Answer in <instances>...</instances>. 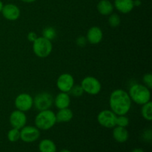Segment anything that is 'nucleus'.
<instances>
[{"label":"nucleus","instance_id":"nucleus-20","mask_svg":"<svg viewBox=\"0 0 152 152\" xmlns=\"http://www.w3.org/2000/svg\"><path fill=\"white\" fill-rule=\"evenodd\" d=\"M141 114L142 117L147 121L152 120V102L151 101L142 105L141 108Z\"/></svg>","mask_w":152,"mask_h":152},{"label":"nucleus","instance_id":"nucleus-24","mask_svg":"<svg viewBox=\"0 0 152 152\" xmlns=\"http://www.w3.org/2000/svg\"><path fill=\"white\" fill-rule=\"evenodd\" d=\"M129 125V119L126 115H119L116 120V126L126 128Z\"/></svg>","mask_w":152,"mask_h":152},{"label":"nucleus","instance_id":"nucleus-10","mask_svg":"<svg viewBox=\"0 0 152 152\" xmlns=\"http://www.w3.org/2000/svg\"><path fill=\"white\" fill-rule=\"evenodd\" d=\"M74 85V77L68 73L59 75L56 80V86L61 92L68 93Z\"/></svg>","mask_w":152,"mask_h":152},{"label":"nucleus","instance_id":"nucleus-11","mask_svg":"<svg viewBox=\"0 0 152 152\" xmlns=\"http://www.w3.org/2000/svg\"><path fill=\"white\" fill-rule=\"evenodd\" d=\"M9 122L12 127L20 130L24 126H25L27 123V116L25 112L17 109L15 110L10 114Z\"/></svg>","mask_w":152,"mask_h":152},{"label":"nucleus","instance_id":"nucleus-2","mask_svg":"<svg viewBox=\"0 0 152 152\" xmlns=\"http://www.w3.org/2000/svg\"><path fill=\"white\" fill-rule=\"evenodd\" d=\"M129 95L132 102L142 105L151 101V91L148 88L140 83L132 85L129 91Z\"/></svg>","mask_w":152,"mask_h":152},{"label":"nucleus","instance_id":"nucleus-12","mask_svg":"<svg viewBox=\"0 0 152 152\" xmlns=\"http://www.w3.org/2000/svg\"><path fill=\"white\" fill-rule=\"evenodd\" d=\"M1 13L4 19L9 21H15L20 16V9L14 4H7L3 6Z\"/></svg>","mask_w":152,"mask_h":152},{"label":"nucleus","instance_id":"nucleus-26","mask_svg":"<svg viewBox=\"0 0 152 152\" xmlns=\"http://www.w3.org/2000/svg\"><path fill=\"white\" fill-rule=\"evenodd\" d=\"M142 81H143L144 86L151 89L152 88V74L151 73L145 74L142 77Z\"/></svg>","mask_w":152,"mask_h":152},{"label":"nucleus","instance_id":"nucleus-9","mask_svg":"<svg viewBox=\"0 0 152 152\" xmlns=\"http://www.w3.org/2000/svg\"><path fill=\"white\" fill-rule=\"evenodd\" d=\"M40 137V130L36 126H24L20 129V140L27 143L37 141Z\"/></svg>","mask_w":152,"mask_h":152},{"label":"nucleus","instance_id":"nucleus-15","mask_svg":"<svg viewBox=\"0 0 152 152\" xmlns=\"http://www.w3.org/2000/svg\"><path fill=\"white\" fill-rule=\"evenodd\" d=\"M114 7L122 13H129L134 7V0H114Z\"/></svg>","mask_w":152,"mask_h":152},{"label":"nucleus","instance_id":"nucleus-17","mask_svg":"<svg viewBox=\"0 0 152 152\" xmlns=\"http://www.w3.org/2000/svg\"><path fill=\"white\" fill-rule=\"evenodd\" d=\"M98 12L102 16H109L114 11V4L109 0H100L96 6Z\"/></svg>","mask_w":152,"mask_h":152},{"label":"nucleus","instance_id":"nucleus-19","mask_svg":"<svg viewBox=\"0 0 152 152\" xmlns=\"http://www.w3.org/2000/svg\"><path fill=\"white\" fill-rule=\"evenodd\" d=\"M39 150L40 152H56V145L51 140L44 139L39 144Z\"/></svg>","mask_w":152,"mask_h":152},{"label":"nucleus","instance_id":"nucleus-4","mask_svg":"<svg viewBox=\"0 0 152 152\" xmlns=\"http://www.w3.org/2000/svg\"><path fill=\"white\" fill-rule=\"evenodd\" d=\"M53 50L51 41L43 37H37L33 42V50L37 56L46 58L51 53Z\"/></svg>","mask_w":152,"mask_h":152},{"label":"nucleus","instance_id":"nucleus-16","mask_svg":"<svg viewBox=\"0 0 152 152\" xmlns=\"http://www.w3.org/2000/svg\"><path fill=\"white\" fill-rule=\"evenodd\" d=\"M113 129V137L117 142L123 143L129 140V133L126 128L116 126Z\"/></svg>","mask_w":152,"mask_h":152},{"label":"nucleus","instance_id":"nucleus-14","mask_svg":"<svg viewBox=\"0 0 152 152\" xmlns=\"http://www.w3.org/2000/svg\"><path fill=\"white\" fill-rule=\"evenodd\" d=\"M53 104L58 109L68 108L71 104V97L68 93L61 92L53 98Z\"/></svg>","mask_w":152,"mask_h":152},{"label":"nucleus","instance_id":"nucleus-32","mask_svg":"<svg viewBox=\"0 0 152 152\" xmlns=\"http://www.w3.org/2000/svg\"><path fill=\"white\" fill-rule=\"evenodd\" d=\"M21 1H22L23 2L25 3H32L34 2L35 1H37V0H21Z\"/></svg>","mask_w":152,"mask_h":152},{"label":"nucleus","instance_id":"nucleus-29","mask_svg":"<svg viewBox=\"0 0 152 152\" xmlns=\"http://www.w3.org/2000/svg\"><path fill=\"white\" fill-rule=\"evenodd\" d=\"M27 37H28V39L29 40L30 42H34L36 40V39H37L38 37H37V34H36L35 32H34V31H31V32L28 33Z\"/></svg>","mask_w":152,"mask_h":152},{"label":"nucleus","instance_id":"nucleus-27","mask_svg":"<svg viewBox=\"0 0 152 152\" xmlns=\"http://www.w3.org/2000/svg\"><path fill=\"white\" fill-rule=\"evenodd\" d=\"M87 39H86V37H83V36H80L76 40V43H77V45L79 47H85L86 44H87Z\"/></svg>","mask_w":152,"mask_h":152},{"label":"nucleus","instance_id":"nucleus-18","mask_svg":"<svg viewBox=\"0 0 152 152\" xmlns=\"http://www.w3.org/2000/svg\"><path fill=\"white\" fill-rule=\"evenodd\" d=\"M74 117L73 111L69 108L59 109L56 114V123H65L71 121Z\"/></svg>","mask_w":152,"mask_h":152},{"label":"nucleus","instance_id":"nucleus-21","mask_svg":"<svg viewBox=\"0 0 152 152\" xmlns=\"http://www.w3.org/2000/svg\"><path fill=\"white\" fill-rule=\"evenodd\" d=\"M7 137L10 142H17L19 140H20V130L13 128L7 132Z\"/></svg>","mask_w":152,"mask_h":152},{"label":"nucleus","instance_id":"nucleus-7","mask_svg":"<svg viewBox=\"0 0 152 152\" xmlns=\"http://www.w3.org/2000/svg\"><path fill=\"white\" fill-rule=\"evenodd\" d=\"M117 117V116L111 110H103L97 115V122L102 127L113 129L116 126Z\"/></svg>","mask_w":152,"mask_h":152},{"label":"nucleus","instance_id":"nucleus-22","mask_svg":"<svg viewBox=\"0 0 152 152\" xmlns=\"http://www.w3.org/2000/svg\"><path fill=\"white\" fill-rule=\"evenodd\" d=\"M42 37L49 40H53L56 37V31L53 27H47L42 31Z\"/></svg>","mask_w":152,"mask_h":152},{"label":"nucleus","instance_id":"nucleus-1","mask_svg":"<svg viewBox=\"0 0 152 152\" xmlns=\"http://www.w3.org/2000/svg\"><path fill=\"white\" fill-rule=\"evenodd\" d=\"M109 106L117 116L126 115L132 108V99L129 93L123 89H116L109 97Z\"/></svg>","mask_w":152,"mask_h":152},{"label":"nucleus","instance_id":"nucleus-13","mask_svg":"<svg viewBox=\"0 0 152 152\" xmlns=\"http://www.w3.org/2000/svg\"><path fill=\"white\" fill-rule=\"evenodd\" d=\"M103 34L100 28L97 26H93L90 28L86 34V39L89 43L92 45L99 44L102 39Z\"/></svg>","mask_w":152,"mask_h":152},{"label":"nucleus","instance_id":"nucleus-28","mask_svg":"<svg viewBox=\"0 0 152 152\" xmlns=\"http://www.w3.org/2000/svg\"><path fill=\"white\" fill-rule=\"evenodd\" d=\"M142 137L145 140V141H151V137H152V133L151 129H148V130H145L144 132V133L142 134Z\"/></svg>","mask_w":152,"mask_h":152},{"label":"nucleus","instance_id":"nucleus-34","mask_svg":"<svg viewBox=\"0 0 152 152\" xmlns=\"http://www.w3.org/2000/svg\"><path fill=\"white\" fill-rule=\"evenodd\" d=\"M59 152H71V151H69V150H68V149H62V150H61Z\"/></svg>","mask_w":152,"mask_h":152},{"label":"nucleus","instance_id":"nucleus-3","mask_svg":"<svg viewBox=\"0 0 152 152\" xmlns=\"http://www.w3.org/2000/svg\"><path fill=\"white\" fill-rule=\"evenodd\" d=\"M36 127L39 130L48 131L52 129L56 123V114L50 109L41 111L34 120Z\"/></svg>","mask_w":152,"mask_h":152},{"label":"nucleus","instance_id":"nucleus-25","mask_svg":"<svg viewBox=\"0 0 152 152\" xmlns=\"http://www.w3.org/2000/svg\"><path fill=\"white\" fill-rule=\"evenodd\" d=\"M68 94H70L74 96L79 97V96H81L84 94V91H83V88L80 85H74L72 88L71 89V91L68 92Z\"/></svg>","mask_w":152,"mask_h":152},{"label":"nucleus","instance_id":"nucleus-33","mask_svg":"<svg viewBox=\"0 0 152 152\" xmlns=\"http://www.w3.org/2000/svg\"><path fill=\"white\" fill-rule=\"evenodd\" d=\"M3 6H4L3 2L1 1V0H0V13L1 12V10H2V8H3Z\"/></svg>","mask_w":152,"mask_h":152},{"label":"nucleus","instance_id":"nucleus-6","mask_svg":"<svg viewBox=\"0 0 152 152\" xmlns=\"http://www.w3.org/2000/svg\"><path fill=\"white\" fill-rule=\"evenodd\" d=\"M80 86L83 88L84 93H87L89 95H97L102 88L99 80L91 76H87L83 78Z\"/></svg>","mask_w":152,"mask_h":152},{"label":"nucleus","instance_id":"nucleus-8","mask_svg":"<svg viewBox=\"0 0 152 152\" xmlns=\"http://www.w3.org/2000/svg\"><path fill=\"white\" fill-rule=\"evenodd\" d=\"M14 104L17 110L27 112L30 111L34 105V98L29 94H19L15 99Z\"/></svg>","mask_w":152,"mask_h":152},{"label":"nucleus","instance_id":"nucleus-23","mask_svg":"<svg viewBox=\"0 0 152 152\" xmlns=\"http://www.w3.org/2000/svg\"><path fill=\"white\" fill-rule=\"evenodd\" d=\"M121 22L120 16L117 13H111L108 16V24L112 28H117Z\"/></svg>","mask_w":152,"mask_h":152},{"label":"nucleus","instance_id":"nucleus-31","mask_svg":"<svg viewBox=\"0 0 152 152\" xmlns=\"http://www.w3.org/2000/svg\"><path fill=\"white\" fill-rule=\"evenodd\" d=\"M134 7L135 6H140L141 4L140 0H134Z\"/></svg>","mask_w":152,"mask_h":152},{"label":"nucleus","instance_id":"nucleus-5","mask_svg":"<svg viewBox=\"0 0 152 152\" xmlns=\"http://www.w3.org/2000/svg\"><path fill=\"white\" fill-rule=\"evenodd\" d=\"M53 103V97L49 92L37 94L34 98V105L39 111L50 109Z\"/></svg>","mask_w":152,"mask_h":152},{"label":"nucleus","instance_id":"nucleus-30","mask_svg":"<svg viewBox=\"0 0 152 152\" xmlns=\"http://www.w3.org/2000/svg\"><path fill=\"white\" fill-rule=\"evenodd\" d=\"M132 152H145V151H144L143 149H142V148H134V149L132 151Z\"/></svg>","mask_w":152,"mask_h":152}]
</instances>
